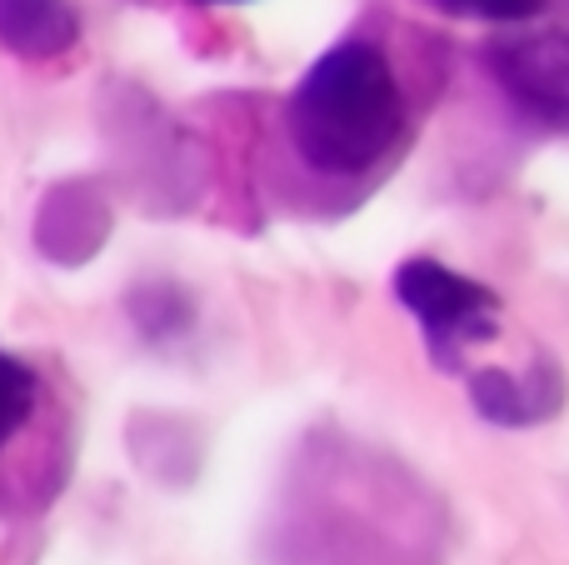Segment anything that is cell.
<instances>
[{
  "label": "cell",
  "mask_w": 569,
  "mask_h": 565,
  "mask_svg": "<svg viewBox=\"0 0 569 565\" xmlns=\"http://www.w3.org/2000/svg\"><path fill=\"white\" fill-rule=\"evenodd\" d=\"M430 6L455 20H480V26L515 30V26H535V16H545L550 0H430Z\"/></svg>",
  "instance_id": "cell-8"
},
{
  "label": "cell",
  "mask_w": 569,
  "mask_h": 565,
  "mask_svg": "<svg viewBox=\"0 0 569 565\" xmlns=\"http://www.w3.org/2000/svg\"><path fill=\"white\" fill-rule=\"evenodd\" d=\"M40 410H46V376L30 360L0 350V460L36 430Z\"/></svg>",
  "instance_id": "cell-7"
},
{
  "label": "cell",
  "mask_w": 569,
  "mask_h": 565,
  "mask_svg": "<svg viewBox=\"0 0 569 565\" xmlns=\"http://www.w3.org/2000/svg\"><path fill=\"white\" fill-rule=\"evenodd\" d=\"M80 40L76 0H0V46L20 60H56Z\"/></svg>",
  "instance_id": "cell-6"
},
{
  "label": "cell",
  "mask_w": 569,
  "mask_h": 565,
  "mask_svg": "<svg viewBox=\"0 0 569 565\" xmlns=\"http://www.w3.org/2000/svg\"><path fill=\"white\" fill-rule=\"evenodd\" d=\"M485 70L525 120L569 130V26H515L485 46Z\"/></svg>",
  "instance_id": "cell-3"
},
{
  "label": "cell",
  "mask_w": 569,
  "mask_h": 565,
  "mask_svg": "<svg viewBox=\"0 0 569 565\" xmlns=\"http://www.w3.org/2000/svg\"><path fill=\"white\" fill-rule=\"evenodd\" d=\"M410 126L405 86L385 46L335 40L284 100V136L305 170L325 180H360L395 156Z\"/></svg>",
  "instance_id": "cell-1"
},
{
  "label": "cell",
  "mask_w": 569,
  "mask_h": 565,
  "mask_svg": "<svg viewBox=\"0 0 569 565\" xmlns=\"http://www.w3.org/2000/svg\"><path fill=\"white\" fill-rule=\"evenodd\" d=\"M395 296L420 320L425 346H430L435 366H445V370H455L465 360V350L500 330V296L490 286H480V280L440 266L435 256L405 260L395 270Z\"/></svg>",
  "instance_id": "cell-2"
},
{
  "label": "cell",
  "mask_w": 569,
  "mask_h": 565,
  "mask_svg": "<svg viewBox=\"0 0 569 565\" xmlns=\"http://www.w3.org/2000/svg\"><path fill=\"white\" fill-rule=\"evenodd\" d=\"M200 6H230V0H200Z\"/></svg>",
  "instance_id": "cell-9"
},
{
  "label": "cell",
  "mask_w": 569,
  "mask_h": 565,
  "mask_svg": "<svg viewBox=\"0 0 569 565\" xmlns=\"http://www.w3.org/2000/svg\"><path fill=\"white\" fill-rule=\"evenodd\" d=\"M110 230V206L96 180H56L36 210V246L60 266H80L100 250Z\"/></svg>",
  "instance_id": "cell-4"
},
{
  "label": "cell",
  "mask_w": 569,
  "mask_h": 565,
  "mask_svg": "<svg viewBox=\"0 0 569 565\" xmlns=\"http://www.w3.org/2000/svg\"><path fill=\"white\" fill-rule=\"evenodd\" d=\"M470 400L485 420L495 426H535V420H550L565 400L560 370L540 366L530 376H515V370H475L470 376Z\"/></svg>",
  "instance_id": "cell-5"
}]
</instances>
